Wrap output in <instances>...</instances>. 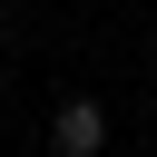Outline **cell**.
Returning a JSON list of instances; mask_svg holds the SVG:
<instances>
[{"label":"cell","mask_w":157,"mask_h":157,"mask_svg":"<svg viewBox=\"0 0 157 157\" xmlns=\"http://www.w3.org/2000/svg\"><path fill=\"white\" fill-rule=\"evenodd\" d=\"M49 147H59V157H108V108H98V98H59Z\"/></svg>","instance_id":"6da1fadb"},{"label":"cell","mask_w":157,"mask_h":157,"mask_svg":"<svg viewBox=\"0 0 157 157\" xmlns=\"http://www.w3.org/2000/svg\"><path fill=\"white\" fill-rule=\"evenodd\" d=\"M0 98H10V78H0Z\"/></svg>","instance_id":"7a4b0ae2"}]
</instances>
